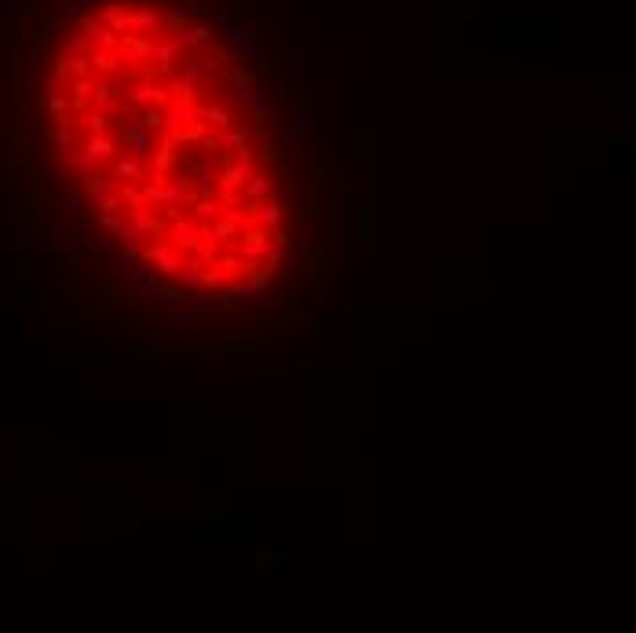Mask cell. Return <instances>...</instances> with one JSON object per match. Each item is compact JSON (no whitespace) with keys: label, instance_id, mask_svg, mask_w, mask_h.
I'll return each mask as SVG.
<instances>
[{"label":"cell","instance_id":"obj_1","mask_svg":"<svg viewBox=\"0 0 636 633\" xmlns=\"http://www.w3.org/2000/svg\"><path fill=\"white\" fill-rule=\"evenodd\" d=\"M113 52H118V59L128 62V67H139V62L154 59V37L150 34H121Z\"/></svg>","mask_w":636,"mask_h":633},{"label":"cell","instance_id":"obj_2","mask_svg":"<svg viewBox=\"0 0 636 633\" xmlns=\"http://www.w3.org/2000/svg\"><path fill=\"white\" fill-rule=\"evenodd\" d=\"M253 165H256V151L246 143L241 151H234V165H227V169L220 172V180H216V183H220L223 190H241V183L249 180Z\"/></svg>","mask_w":636,"mask_h":633},{"label":"cell","instance_id":"obj_3","mask_svg":"<svg viewBox=\"0 0 636 633\" xmlns=\"http://www.w3.org/2000/svg\"><path fill=\"white\" fill-rule=\"evenodd\" d=\"M238 260L241 264H256V260H264V253H267V246H271V231L267 227H253V231H238Z\"/></svg>","mask_w":636,"mask_h":633},{"label":"cell","instance_id":"obj_4","mask_svg":"<svg viewBox=\"0 0 636 633\" xmlns=\"http://www.w3.org/2000/svg\"><path fill=\"white\" fill-rule=\"evenodd\" d=\"M125 151H128V158H136V161H150L154 132H146V128H139L136 121H128L125 125Z\"/></svg>","mask_w":636,"mask_h":633},{"label":"cell","instance_id":"obj_5","mask_svg":"<svg viewBox=\"0 0 636 633\" xmlns=\"http://www.w3.org/2000/svg\"><path fill=\"white\" fill-rule=\"evenodd\" d=\"M165 238L172 242L176 249H183V253H194V249H198V227H194L190 220L172 216V223L165 227Z\"/></svg>","mask_w":636,"mask_h":633},{"label":"cell","instance_id":"obj_6","mask_svg":"<svg viewBox=\"0 0 636 633\" xmlns=\"http://www.w3.org/2000/svg\"><path fill=\"white\" fill-rule=\"evenodd\" d=\"M161 113H165V128H169V132L190 128L194 121H198V106H194V99H176V103H169V110H161Z\"/></svg>","mask_w":636,"mask_h":633},{"label":"cell","instance_id":"obj_7","mask_svg":"<svg viewBox=\"0 0 636 633\" xmlns=\"http://www.w3.org/2000/svg\"><path fill=\"white\" fill-rule=\"evenodd\" d=\"M179 52H187V48H183V41H179V34H169V37L154 41V59H157V70H161V74H172V67L179 62Z\"/></svg>","mask_w":636,"mask_h":633},{"label":"cell","instance_id":"obj_8","mask_svg":"<svg viewBox=\"0 0 636 633\" xmlns=\"http://www.w3.org/2000/svg\"><path fill=\"white\" fill-rule=\"evenodd\" d=\"M128 29L132 34H154V29H161V11L150 4L128 8Z\"/></svg>","mask_w":636,"mask_h":633},{"label":"cell","instance_id":"obj_9","mask_svg":"<svg viewBox=\"0 0 636 633\" xmlns=\"http://www.w3.org/2000/svg\"><path fill=\"white\" fill-rule=\"evenodd\" d=\"M249 220H253V223H260V227H267V231H274V227H282V220H285V205H282L278 198H271V194H267V198L260 202V209H256V213H253Z\"/></svg>","mask_w":636,"mask_h":633},{"label":"cell","instance_id":"obj_10","mask_svg":"<svg viewBox=\"0 0 636 633\" xmlns=\"http://www.w3.org/2000/svg\"><path fill=\"white\" fill-rule=\"evenodd\" d=\"M223 29H227V41H231L238 52H246V59H256V55H260V48H256L253 34H249V29L241 26L238 19H223Z\"/></svg>","mask_w":636,"mask_h":633},{"label":"cell","instance_id":"obj_11","mask_svg":"<svg viewBox=\"0 0 636 633\" xmlns=\"http://www.w3.org/2000/svg\"><path fill=\"white\" fill-rule=\"evenodd\" d=\"M118 62H121V59H118V52H113V48H92V52H88V67H92V77H95V74L113 77V74L121 70Z\"/></svg>","mask_w":636,"mask_h":633},{"label":"cell","instance_id":"obj_12","mask_svg":"<svg viewBox=\"0 0 636 633\" xmlns=\"http://www.w3.org/2000/svg\"><path fill=\"white\" fill-rule=\"evenodd\" d=\"M128 220L139 227V235H165V223L150 213V205H128Z\"/></svg>","mask_w":636,"mask_h":633},{"label":"cell","instance_id":"obj_13","mask_svg":"<svg viewBox=\"0 0 636 633\" xmlns=\"http://www.w3.org/2000/svg\"><path fill=\"white\" fill-rule=\"evenodd\" d=\"M113 151H118V147H113V139H110V136H92V139L85 143V151H80V154H85V158L92 161V165H95V161H110V158H113Z\"/></svg>","mask_w":636,"mask_h":633},{"label":"cell","instance_id":"obj_14","mask_svg":"<svg viewBox=\"0 0 636 633\" xmlns=\"http://www.w3.org/2000/svg\"><path fill=\"white\" fill-rule=\"evenodd\" d=\"M113 172L121 176V180H132V183H143L146 180V161H136V158H118V165H113Z\"/></svg>","mask_w":636,"mask_h":633},{"label":"cell","instance_id":"obj_15","mask_svg":"<svg viewBox=\"0 0 636 633\" xmlns=\"http://www.w3.org/2000/svg\"><path fill=\"white\" fill-rule=\"evenodd\" d=\"M241 194H246L249 202H264L267 194H271V180L264 172H249V180L241 183Z\"/></svg>","mask_w":636,"mask_h":633},{"label":"cell","instance_id":"obj_16","mask_svg":"<svg viewBox=\"0 0 636 633\" xmlns=\"http://www.w3.org/2000/svg\"><path fill=\"white\" fill-rule=\"evenodd\" d=\"M103 26L106 29H113V34H132V29H128V11L121 8V4H106V11H103Z\"/></svg>","mask_w":636,"mask_h":633},{"label":"cell","instance_id":"obj_17","mask_svg":"<svg viewBox=\"0 0 636 633\" xmlns=\"http://www.w3.org/2000/svg\"><path fill=\"white\" fill-rule=\"evenodd\" d=\"M176 34H179V41H183V48H202V44H209V41H212V29H209V26H202V22L183 26V29H176Z\"/></svg>","mask_w":636,"mask_h":633},{"label":"cell","instance_id":"obj_18","mask_svg":"<svg viewBox=\"0 0 636 633\" xmlns=\"http://www.w3.org/2000/svg\"><path fill=\"white\" fill-rule=\"evenodd\" d=\"M202 271H205V267H202L198 260H187L183 267H179L176 279H179V286H183V289H198V286H202Z\"/></svg>","mask_w":636,"mask_h":633},{"label":"cell","instance_id":"obj_19","mask_svg":"<svg viewBox=\"0 0 636 633\" xmlns=\"http://www.w3.org/2000/svg\"><path fill=\"white\" fill-rule=\"evenodd\" d=\"M85 187H88V198H92V202H99V198H106V194L118 190V187H113L106 176H99V172H92L88 180H85Z\"/></svg>","mask_w":636,"mask_h":633},{"label":"cell","instance_id":"obj_20","mask_svg":"<svg viewBox=\"0 0 636 633\" xmlns=\"http://www.w3.org/2000/svg\"><path fill=\"white\" fill-rule=\"evenodd\" d=\"M113 238H118L121 246H143V235H139V227H136L132 220H125V216H121V223H118V231H113Z\"/></svg>","mask_w":636,"mask_h":633},{"label":"cell","instance_id":"obj_21","mask_svg":"<svg viewBox=\"0 0 636 633\" xmlns=\"http://www.w3.org/2000/svg\"><path fill=\"white\" fill-rule=\"evenodd\" d=\"M128 103H165V92L154 88V85H139L128 92Z\"/></svg>","mask_w":636,"mask_h":633},{"label":"cell","instance_id":"obj_22","mask_svg":"<svg viewBox=\"0 0 636 633\" xmlns=\"http://www.w3.org/2000/svg\"><path fill=\"white\" fill-rule=\"evenodd\" d=\"M154 267H157L161 274H172V279H176L179 267H183V256H179V249H169L165 256H157V260H154Z\"/></svg>","mask_w":636,"mask_h":633},{"label":"cell","instance_id":"obj_23","mask_svg":"<svg viewBox=\"0 0 636 633\" xmlns=\"http://www.w3.org/2000/svg\"><path fill=\"white\" fill-rule=\"evenodd\" d=\"M172 161H176V143L169 139L165 147L157 151V158H154V176H169V169H172Z\"/></svg>","mask_w":636,"mask_h":633},{"label":"cell","instance_id":"obj_24","mask_svg":"<svg viewBox=\"0 0 636 633\" xmlns=\"http://www.w3.org/2000/svg\"><path fill=\"white\" fill-rule=\"evenodd\" d=\"M216 143H220V147H231V151H241V147L249 143V132H246V128L238 132V128L231 125V128H223V136H220Z\"/></svg>","mask_w":636,"mask_h":633},{"label":"cell","instance_id":"obj_25","mask_svg":"<svg viewBox=\"0 0 636 633\" xmlns=\"http://www.w3.org/2000/svg\"><path fill=\"white\" fill-rule=\"evenodd\" d=\"M136 125H139V128H146V132H161V128H165V113L150 106V110H143L139 118H136Z\"/></svg>","mask_w":636,"mask_h":633},{"label":"cell","instance_id":"obj_26","mask_svg":"<svg viewBox=\"0 0 636 633\" xmlns=\"http://www.w3.org/2000/svg\"><path fill=\"white\" fill-rule=\"evenodd\" d=\"M70 88H73V99H77V103H88V99H92V92H95V77H92V74L73 77V85H70Z\"/></svg>","mask_w":636,"mask_h":633},{"label":"cell","instance_id":"obj_27","mask_svg":"<svg viewBox=\"0 0 636 633\" xmlns=\"http://www.w3.org/2000/svg\"><path fill=\"white\" fill-rule=\"evenodd\" d=\"M311 132H315V121H311V113H307V110H304V113H297V121H292V132H289V139H292V143H300L304 136H311Z\"/></svg>","mask_w":636,"mask_h":633},{"label":"cell","instance_id":"obj_28","mask_svg":"<svg viewBox=\"0 0 636 633\" xmlns=\"http://www.w3.org/2000/svg\"><path fill=\"white\" fill-rule=\"evenodd\" d=\"M238 304L246 307V312H253V315H267V312H271V300H267V297H260V293L238 297Z\"/></svg>","mask_w":636,"mask_h":633},{"label":"cell","instance_id":"obj_29","mask_svg":"<svg viewBox=\"0 0 636 633\" xmlns=\"http://www.w3.org/2000/svg\"><path fill=\"white\" fill-rule=\"evenodd\" d=\"M80 125H85L92 136H106V113H103V110H95V113H85V118H80Z\"/></svg>","mask_w":636,"mask_h":633},{"label":"cell","instance_id":"obj_30","mask_svg":"<svg viewBox=\"0 0 636 633\" xmlns=\"http://www.w3.org/2000/svg\"><path fill=\"white\" fill-rule=\"evenodd\" d=\"M220 213H223V205H220L216 198H212V202H209V198H202L198 205H194V216H198V220H216Z\"/></svg>","mask_w":636,"mask_h":633},{"label":"cell","instance_id":"obj_31","mask_svg":"<svg viewBox=\"0 0 636 633\" xmlns=\"http://www.w3.org/2000/svg\"><path fill=\"white\" fill-rule=\"evenodd\" d=\"M85 48H88V37H85V29L77 26L73 34H70V41H66V52H62V55H80Z\"/></svg>","mask_w":636,"mask_h":633},{"label":"cell","instance_id":"obj_32","mask_svg":"<svg viewBox=\"0 0 636 633\" xmlns=\"http://www.w3.org/2000/svg\"><path fill=\"white\" fill-rule=\"evenodd\" d=\"M285 253L289 256H300V253H311V238L307 235H297L292 242H285Z\"/></svg>","mask_w":636,"mask_h":633},{"label":"cell","instance_id":"obj_33","mask_svg":"<svg viewBox=\"0 0 636 633\" xmlns=\"http://www.w3.org/2000/svg\"><path fill=\"white\" fill-rule=\"evenodd\" d=\"M118 202H128V205H143V198H139V187H118Z\"/></svg>","mask_w":636,"mask_h":633},{"label":"cell","instance_id":"obj_34","mask_svg":"<svg viewBox=\"0 0 636 633\" xmlns=\"http://www.w3.org/2000/svg\"><path fill=\"white\" fill-rule=\"evenodd\" d=\"M220 205H223V209H241V194H238V190H223V194H220Z\"/></svg>","mask_w":636,"mask_h":633},{"label":"cell","instance_id":"obj_35","mask_svg":"<svg viewBox=\"0 0 636 633\" xmlns=\"http://www.w3.org/2000/svg\"><path fill=\"white\" fill-rule=\"evenodd\" d=\"M118 223H121V216H118V213H103V216H99V227H103L106 235L118 231Z\"/></svg>","mask_w":636,"mask_h":633},{"label":"cell","instance_id":"obj_36","mask_svg":"<svg viewBox=\"0 0 636 633\" xmlns=\"http://www.w3.org/2000/svg\"><path fill=\"white\" fill-rule=\"evenodd\" d=\"M62 205H66V213H70V216H77V213H80V198H77V194H66V198H62Z\"/></svg>","mask_w":636,"mask_h":633},{"label":"cell","instance_id":"obj_37","mask_svg":"<svg viewBox=\"0 0 636 633\" xmlns=\"http://www.w3.org/2000/svg\"><path fill=\"white\" fill-rule=\"evenodd\" d=\"M22 136H26V139H34V136H37V125H34V118H26V121H22Z\"/></svg>","mask_w":636,"mask_h":633}]
</instances>
